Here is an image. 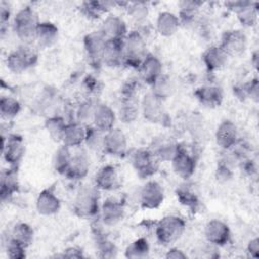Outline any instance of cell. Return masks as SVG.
I'll list each match as a JSON object with an SVG mask.
<instances>
[{
  "label": "cell",
  "mask_w": 259,
  "mask_h": 259,
  "mask_svg": "<svg viewBox=\"0 0 259 259\" xmlns=\"http://www.w3.org/2000/svg\"><path fill=\"white\" fill-rule=\"evenodd\" d=\"M6 252H7V256L9 258L21 259V258L25 257V247L15 241H13L12 239H10L7 244Z\"/></svg>",
  "instance_id": "46"
},
{
  "label": "cell",
  "mask_w": 259,
  "mask_h": 259,
  "mask_svg": "<svg viewBox=\"0 0 259 259\" xmlns=\"http://www.w3.org/2000/svg\"><path fill=\"white\" fill-rule=\"evenodd\" d=\"M171 163L175 174L183 179L190 178L195 171V160L193 156L188 154L180 146Z\"/></svg>",
  "instance_id": "14"
},
{
  "label": "cell",
  "mask_w": 259,
  "mask_h": 259,
  "mask_svg": "<svg viewBox=\"0 0 259 259\" xmlns=\"http://www.w3.org/2000/svg\"><path fill=\"white\" fill-rule=\"evenodd\" d=\"M63 256L68 258H80L83 257V254L80 249H77L76 247H70L64 251Z\"/></svg>",
  "instance_id": "48"
},
{
  "label": "cell",
  "mask_w": 259,
  "mask_h": 259,
  "mask_svg": "<svg viewBox=\"0 0 259 259\" xmlns=\"http://www.w3.org/2000/svg\"><path fill=\"white\" fill-rule=\"evenodd\" d=\"M215 141L225 150L235 147L238 141V131L235 123L231 120L222 121L215 132Z\"/></svg>",
  "instance_id": "19"
},
{
  "label": "cell",
  "mask_w": 259,
  "mask_h": 259,
  "mask_svg": "<svg viewBox=\"0 0 259 259\" xmlns=\"http://www.w3.org/2000/svg\"><path fill=\"white\" fill-rule=\"evenodd\" d=\"M142 111L146 119L151 122H162L166 115L163 99L150 92L146 94L142 100Z\"/></svg>",
  "instance_id": "12"
},
{
  "label": "cell",
  "mask_w": 259,
  "mask_h": 259,
  "mask_svg": "<svg viewBox=\"0 0 259 259\" xmlns=\"http://www.w3.org/2000/svg\"><path fill=\"white\" fill-rule=\"evenodd\" d=\"M101 221L105 226H114L119 223L124 214L123 204L114 198L106 199L101 205Z\"/></svg>",
  "instance_id": "18"
},
{
  "label": "cell",
  "mask_w": 259,
  "mask_h": 259,
  "mask_svg": "<svg viewBox=\"0 0 259 259\" xmlns=\"http://www.w3.org/2000/svg\"><path fill=\"white\" fill-rule=\"evenodd\" d=\"M96 104H93L91 101H85L81 103L76 110V121L86 125L88 122H93L94 109Z\"/></svg>",
  "instance_id": "40"
},
{
  "label": "cell",
  "mask_w": 259,
  "mask_h": 259,
  "mask_svg": "<svg viewBox=\"0 0 259 259\" xmlns=\"http://www.w3.org/2000/svg\"><path fill=\"white\" fill-rule=\"evenodd\" d=\"M179 149V145L175 144L171 141H161L156 144L154 150H152L153 154L159 161H171L176 155Z\"/></svg>",
  "instance_id": "34"
},
{
  "label": "cell",
  "mask_w": 259,
  "mask_h": 259,
  "mask_svg": "<svg viewBox=\"0 0 259 259\" xmlns=\"http://www.w3.org/2000/svg\"><path fill=\"white\" fill-rule=\"evenodd\" d=\"M58 39V27L51 22H40L36 30L35 41L41 48L53 46Z\"/></svg>",
  "instance_id": "30"
},
{
  "label": "cell",
  "mask_w": 259,
  "mask_h": 259,
  "mask_svg": "<svg viewBox=\"0 0 259 259\" xmlns=\"http://www.w3.org/2000/svg\"><path fill=\"white\" fill-rule=\"evenodd\" d=\"M163 201L164 190L157 181L150 180L142 187L140 192V202L143 207L148 209L157 208Z\"/></svg>",
  "instance_id": "9"
},
{
  "label": "cell",
  "mask_w": 259,
  "mask_h": 259,
  "mask_svg": "<svg viewBox=\"0 0 259 259\" xmlns=\"http://www.w3.org/2000/svg\"><path fill=\"white\" fill-rule=\"evenodd\" d=\"M95 185L106 191L117 189L120 186V177L116 168L112 165L103 166L95 175Z\"/></svg>",
  "instance_id": "17"
},
{
  "label": "cell",
  "mask_w": 259,
  "mask_h": 259,
  "mask_svg": "<svg viewBox=\"0 0 259 259\" xmlns=\"http://www.w3.org/2000/svg\"><path fill=\"white\" fill-rule=\"evenodd\" d=\"M105 39H123L127 32L125 22L116 15L107 16L99 30Z\"/></svg>",
  "instance_id": "16"
},
{
  "label": "cell",
  "mask_w": 259,
  "mask_h": 259,
  "mask_svg": "<svg viewBox=\"0 0 259 259\" xmlns=\"http://www.w3.org/2000/svg\"><path fill=\"white\" fill-rule=\"evenodd\" d=\"M11 239L26 248L33 240V230L26 223H18L12 229Z\"/></svg>",
  "instance_id": "33"
},
{
  "label": "cell",
  "mask_w": 259,
  "mask_h": 259,
  "mask_svg": "<svg viewBox=\"0 0 259 259\" xmlns=\"http://www.w3.org/2000/svg\"><path fill=\"white\" fill-rule=\"evenodd\" d=\"M228 57H236L242 55L247 47V37L241 30L225 31L219 46Z\"/></svg>",
  "instance_id": "7"
},
{
  "label": "cell",
  "mask_w": 259,
  "mask_h": 259,
  "mask_svg": "<svg viewBox=\"0 0 259 259\" xmlns=\"http://www.w3.org/2000/svg\"><path fill=\"white\" fill-rule=\"evenodd\" d=\"M60 207V199L51 189H45L38 194L36 199V209L39 213L51 215L58 212Z\"/></svg>",
  "instance_id": "25"
},
{
  "label": "cell",
  "mask_w": 259,
  "mask_h": 259,
  "mask_svg": "<svg viewBox=\"0 0 259 259\" xmlns=\"http://www.w3.org/2000/svg\"><path fill=\"white\" fill-rule=\"evenodd\" d=\"M147 44L141 32L131 31L123 38V64L138 69L146 56Z\"/></svg>",
  "instance_id": "2"
},
{
  "label": "cell",
  "mask_w": 259,
  "mask_h": 259,
  "mask_svg": "<svg viewBox=\"0 0 259 259\" xmlns=\"http://www.w3.org/2000/svg\"><path fill=\"white\" fill-rule=\"evenodd\" d=\"M180 21L178 16L169 11H163L158 15L156 26L158 32L163 36L173 35L179 28Z\"/></svg>",
  "instance_id": "28"
},
{
  "label": "cell",
  "mask_w": 259,
  "mask_h": 259,
  "mask_svg": "<svg viewBox=\"0 0 259 259\" xmlns=\"http://www.w3.org/2000/svg\"><path fill=\"white\" fill-rule=\"evenodd\" d=\"M152 87H153L152 93H154L156 96H158L161 99L167 97L171 93V90L173 89L170 78L163 74L154 82Z\"/></svg>",
  "instance_id": "41"
},
{
  "label": "cell",
  "mask_w": 259,
  "mask_h": 259,
  "mask_svg": "<svg viewBox=\"0 0 259 259\" xmlns=\"http://www.w3.org/2000/svg\"><path fill=\"white\" fill-rule=\"evenodd\" d=\"M86 134H87L86 125L79 123L77 121L67 123L63 134V138H62L63 145L68 146L70 148L78 147L85 142Z\"/></svg>",
  "instance_id": "23"
},
{
  "label": "cell",
  "mask_w": 259,
  "mask_h": 259,
  "mask_svg": "<svg viewBox=\"0 0 259 259\" xmlns=\"http://www.w3.org/2000/svg\"><path fill=\"white\" fill-rule=\"evenodd\" d=\"M185 231V222L177 215H167L156 226L157 240L163 245H170L181 238Z\"/></svg>",
  "instance_id": "3"
},
{
  "label": "cell",
  "mask_w": 259,
  "mask_h": 259,
  "mask_svg": "<svg viewBox=\"0 0 259 259\" xmlns=\"http://www.w3.org/2000/svg\"><path fill=\"white\" fill-rule=\"evenodd\" d=\"M118 114L119 118L125 123L135 121L139 115V104L137 98L122 96Z\"/></svg>",
  "instance_id": "31"
},
{
  "label": "cell",
  "mask_w": 259,
  "mask_h": 259,
  "mask_svg": "<svg viewBox=\"0 0 259 259\" xmlns=\"http://www.w3.org/2000/svg\"><path fill=\"white\" fill-rule=\"evenodd\" d=\"M90 162L89 158L84 152L75 153L72 156V160L70 166L65 174L66 177L73 180H78L84 178L89 170Z\"/></svg>",
  "instance_id": "24"
},
{
  "label": "cell",
  "mask_w": 259,
  "mask_h": 259,
  "mask_svg": "<svg viewBox=\"0 0 259 259\" xmlns=\"http://www.w3.org/2000/svg\"><path fill=\"white\" fill-rule=\"evenodd\" d=\"M231 8L236 12L239 21L245 26H253L257 22V4L251 2H231Z\"/></svg>",
  "instance_id": "22"
},
{
  "label": "cell",
  "mask_w": 259,
  "mask_h": 259,
  "mask_svg": "<svg viewBox=\"0 0 259 259\" xmlns=\"http://www.w3.org/2000/svg\"><path fill=\"white\" fill-rule=\"evenodd\" d=\"M66 125L67 123L65 122V119L60 116H52L48 118L45 124L52 139L55 141H61V142H62V138H63V134Z\"/></svg>",
  "instance_id": "39"
},
{
  "label": "cell",
  "mask_w": 259,
  "mask_h": 259,
  "mask_svg": "<svg viewBox=\"0 0 259 259\" xmlns=\"http://www.w3.org/2000/svg\"><path fill=\"white\" fill-rule=\"evenodd\" d=\"M21 109L17 99L10 96H3L0 100V113L2 118L11 119L15 117Z\"/></svg>",
  "instance_id": "37"
},
{
  "label": "cell",
  "mask_w": 259,
  "mask_h": 259,
  "mask_svg": "<svg viewBox=\"0 0 259 259\" xmlns=\"http://www.w3.org/2000/svg\"><path fill=\"white\" fill-rule=\"evenodd\" d=\"M98 252L100 253V257H113L116 253V248L112 242H110L107 238L99 237L97 243Z\"/></svg>",
  "instance_id": "44"
},
{
  "label": "cell",
  "mask_w": 259,
  "mask_h": 259,
  "mask_svg": "<svg viewBox=\"0 0 259 259\" xmlns=\"http://www.w3.org/2000/svg\"><path fill=\"white\" fill-rule=\"evenodd\" d=\"M131 161L133 168L141 178H149L158 170L159 160L150 150L140 149L135 151Z\"/></svg>",
  "instance_id": "6"
},
{
  "label": "cell",
  "mask_w": 259,
  "mask_h": 259,
  "mask_svg": "<svg viewBox=\"0 0 259 259\" xmlns=\"http://www.w3.org/2000/svg\"><path fill=\"white\" fill-rule=\"evenodd\" d=\"M25 147L23 139L18 135H11L7 138V141H3L2 154L3 158L9 165L15 167L20 163L24 156Z\"/></svg>",
  "instance_id": "11"
},
{
  "label": "cell",
  "mask_w": 259,
  "mask_h": 259,
  "mask_svg": "<svg viewBox=\"0 0 259 259\" xmlns=\"http://www.w3.org/2000/svg\"><path fill=\"white\" fill-rule=\"evenodd\" d=\"M105 44L106 39L100 31H92L85 35V52L93 65H100L102 63Z\"/></svg>",
  "instance_id": "10"
},
{
  "label": "cell",
  "mask_w": 259,
  "mask_h": 259,
  "mask_svg": "<svg viewBox=\"0 0 259 259\" xmlns=\"http://www.w3.org/2000/svg\"><path fill=\"white\" fill-rule=\"evenodd\" d=\"M127 141L124 133L119 128H112L104 134L103 151L114 157H123L126 153Z\"/></svg>",
  "instance_id": "8"
},
{
  "label": "cell",
  "mask_w": 259,
  "mask_h": 259,
  "mask_svg": "<svg viewBox=\"0 0 259 259\" xmlns=\"http://www.w3.org/2000/svg\"><path fill=\"white\" fill-rule=\"evenodd\" d=\"M99 198L97 190L93 187H83L79 190L75 203V212L81 218H93L99 211Z\"/></svg>",
  "instance_id": "5"
},
{
  "label": "cell",
  "mask_w": 259,
  "mask_h": 259,
  "mask_svg": "<svg viewBox=\"0 0 259 259\" xmlns=\"http://www.w3.org/2000/svg\"><path fill=\"white\" fill-rule=\"evenodd\" d=\"M72 154L70 152V147L68 146H61L55 153L54 155V159H53V163H54V167L56 169L57 172H59L60 174L65 175L71 160H72Z\"/></svg>",
  "instance_id": "35"
},
{
  "label": "cell",
  "mask_w": 259,
  "mask_h": 259,
  "mask_svg": "<svg viewBox=\"0 0 259 259\" xmlns=\"http://www.w3.org/2000/svg\"><path fill=\"white\" fill-rule=\"evenodd\" d=\"M102 63L112 68L123 64V39H106Z\"/></svg>",
  "instance_id": "20"
},
{
  "label": "cell",
  "mask_w": 259,
  "mask_h": 259,
  "mask_svg": "<svg viewBox=\"0 0 259 259\" xmlns=\"http://www.w3.org/2000/svg\"><path fill=\"white\" fill-rule=\"evenodd\" d=\"M36 61L37 52L35 49L31 45H22L7 56L6 64L11 72L20 74L32 67Z\"/></svg>",
  "instance_id": "4"
},
{
  "label": "cell",
  "mask_w": 259,
  "mask_h": 259,
  "mask_svg": "<svg viewBox=\"0 0 259 259\" xmlns=\"http://www.w3.org/2000/svg\"><path fill=\"white\" fill-rule=\"evenodd\" d=\"M186 254L183 253V251L177 249V248H172L170 249L167 254H166V258H173V259H183L186 258Z\"/></svg>",
  "instance_id": "49"
},
{
  "label": "cell",
  "mask_w": 259,
  "mask_h": 259,
  "mask_svg": "<svg viewBox=\"0 0 259 259\" xmlns=\"http://www.w3.org/2000/svg\"><path fill=\"white\" fill-rule=\"evenodd\" d=\"M150 253L148 241L144 238L137 239L130 244L125 250V257L127 258H147Z\"/></svg>",
  "instance_id": "38"
},
{
  "label": "cell",
  "mask_w": 259,
  "mask_h": 259,
  "mask_svg": "<svg viewBox=\"0 0 259 259\" xmlns=\"http://www.w3.org/2000/svg\"><path fill=\"white\" fill-rule=\"evenodd\" d=\"M39 23L36 12L31 7H24L16 13L13 20V28L23 45H31L35 41Z\"/></svg>",
  "instance_id": "1"
},
{
  "label": "cell",
  "mask_w": 259,
  "mask_h": 259,
  "mask_svg": "<svg viewBox=\"0 0 259 259\" xmlns=\"http://www.w3.org/2000/svg\"><path fill=\"white\" fill-rule=\"evenodd\" d=\"M228 55L219 47L208 48L202 55V61L208 71L222 69L228 62Z\"/></svg>",
  "instance_id": "26"
},
{
  "label": "cell",
  "mask_w": 259,
  "mask_h": 259,
  "mask_svg": "<svg viewBox=\"0 0 259 259\" xmlns=\"http://www.w3.org/2000/svg\"><path fill=\"white\" fill-rule=\"evenodd\" d=\"M18 188V181L16 172L14 169H9L2 173L1 177V198L4 200L5 198L11 197Z\"/></svg>",
  "instance_id": "32"
},
{
  "label": "cell",
  "mask_w": 259,
  "mask_h": 259,
  "mask_svg": "<svg viewBox=\"0 0 259 259\" xmlns=\"http://www.w3.org/2000/svg\"><path fill=\"white\" fill-rule=\"evenodd\" d=\"M128 14L137 22H141L147 18L148 8L145 3L136 2L128 8Z\"/></svg>",
  "instance_id": "45"
},
{
  "label": "cell",
  "mask_w": 259,
  "mask_h": 259,
  "mask_svg": "<svg viewBox=\"0 0 259 259\" xmlns=\"http://www.w3.org/2000/svg\"><path fill=\"white\" fill-rule=\"evenodd\" d=\"M81 12L89 19H98L108 10L107 2L90 1L83 2L81 5Z\"/></svg>",
  "instance_id": "36"
},
{
  "label": "cell",
  "mask_w": 259,
  "mask_h": 259,
  "mask_svg": "<svg viewBox=\"0 0 259 259\" xmlns=\"http://www.w3.org/2000/svg\"><path fill=\"white\" fill-rule=\"evenodd\" d=\"M177 196L180 202L189 208H195L198 204L197 196L188 187H180L177 190Z\"/></svg>",
  "instance_id": "43"
},
{
  "label": "cell",
  "mask_w": 259,
  "mask_h": 259,
  "mask_svg": "<svg viewBox=\"0 0 259 259\" xmlns=\"http://www.w3.org/2000/svg\"><path fill=\"white\" fill-rule=\"evenodd\" d=\"M204 234L207 242L215 246L226 245L231 237L228 225L220 220L209 221L205 226Z\"/></svg>",
  "instance_id": "13"
},
{
  "label": "cell",
  "mask_w": 259,
  "mask_h": 259,
  "mask_svg": "<svg viewBox=\"0 0 259 259\" xmlns=\"http://www.w3.org/2000/svg\"><path fill=\"white\" fill-rule=\"evenodd\" d=\"M103 138H104V133L100 132L95 126L87 127V134H86V139L84 143H86L88 147L92 150L103 149Z\"/></svg>",
  "instance_id": "42"
},
{
  "label": "cell",
  "mask_w": 259,
  "mask_h": 259,
  "mask_svg": "<svg viewBox=\"0 0 259 259\" xmlns=\"http://www.w3.org/2000/svg\"><path fill=\"white\" fill-rule=\"evenodd\" d=\"M200 4V2L194 1L181 2L178 16L180 24H183L185 26H193L194 24H196L198 21Z\"/></svg>",
  "instance_id": "29"
},
{
  "label": "cell",
  "mask_w": 259,
  "mask_h": 259,
  "mask_svg": "<svg viewBox=\"0 0 259 259\" xmlns=\"http://www.w3.org/2000/svg\"><path fill=\"white\" fill-rule=\"evenodd\" d=\"M247 250L252 257L257 258L259 256V240L257 238L252 239L248 244Z\"/></svg>",
  "instance_id": "47"
},
{
  "label": "cell",
  "mask_w": 259,
  "mask_h": 259,
  "mask_svg": "<svg viewBox=\"0 0 259 259\" xmlns=\"http://www.w3.org/2000/svg\"><path fill=\"white\" fill-rule=\"evenodd\" d=\"M115 122L114 111L106 104H96L93 115L94 126L102 133H106L113 128Z\"/></svg>",
  "instance_id": "21"
},
{
  "label": "cell",
  "mask_w": 259,
  "mask_h": 259,
  "mask_svg": "<svg viewBox=\"0 0 259 259\" xmlns=\"http://www.w3.org/2000/svg\"><path fill=\"white\" fill-rule=\"evenodd\" d=\"M141 79L149 84L153 85L154 82L162 75V63L161 61L154 55L148 54L140 67L138 68Z\"/></svg>",
  "instance_id": "15"
},
{
  "label": "cell",
  "mask_w": 259,
  "mask_h": 259,
  "mask_svg": "<svg viewBox=\"0 0 259 259\" xmlns=\"http://www.w3.org/2000/svg\"><path fill=\"white\" fill-rule=\"evenodd\" d=\"M197 100L208 107L219 106L223 100V92L221 88L217 86H202L196 89L194 92Z\"/></svg>",
  "instance_id": "27"
}]
</instances>
